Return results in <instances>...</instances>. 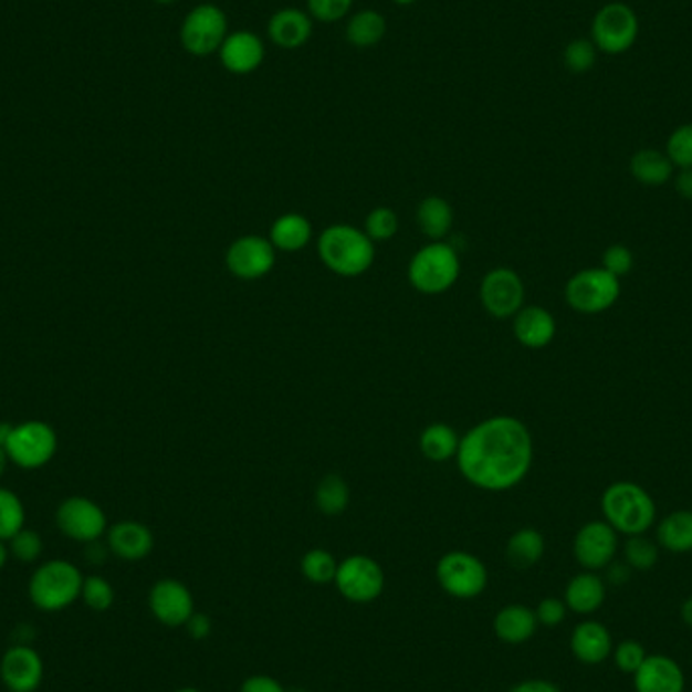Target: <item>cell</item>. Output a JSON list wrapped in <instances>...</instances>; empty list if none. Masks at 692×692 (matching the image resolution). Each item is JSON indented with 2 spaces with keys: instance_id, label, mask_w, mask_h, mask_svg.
Returning <instances> with one entry per match:
<instances>
[{
  "instance_id": "1",
  "label": "cell",
  "mask_w": 692,
  "mask_h": 692,
  "mask_svg": "<svg viewBox=\"0 0 692 692\" xmlns=\"http://www.w3.org/2000/svg\"><path fill=\"white\" fill-rule=\"evenodd\" d=\"M455 462L460 474L476 489H514L533 465L531 431L513 416L484 419L460 438Z\"/></svg>"
},
{
  "instance_id": "2",
  "label": "cell",
  "mask_w": 692,
  "mask_h": 692,
  "mask_svg": "<svg viewBox=\"0 0 692 692\" xmlns=\"http://www.w3.org/2000/svg\"><path fill=\"white\" fill-rule=\"evenodd\" d=\"M321 262L333 274L357 277L367 274L375 263V241L363 229L336 223L324 229L316 241Z\"/></svg>"
},
{
  "instance_id": "3",
  "label": "cell",
  "mask_w": 692,
  "mask_h": 692,
  "mask_svg": "<svg viewBox=\"0 0 692 692\" xmlns=\"http://www.w3.org/2000/svg\"><path fill=\"white\" fill-rule=\"evenodd\" d=\"M460 274V255L448 241H430L428 245L419 248L407 268L409 284L428 296H438L454 287Z\"/></svg>"
},
{
  "instance_id": "4",
  "label": "cell",
  "mask_w": 692,
  "mask_h": 692,
  "mask_svg": "<svg viewBox=\"0 0 692 692\" xmlns=\"http://www.w3.org/2000/svg\"><path fill=\"white\" fill-rule=\"evenodd\" d=\"M84 575L77 565L63 559H51L36 567L29 581V597L41 611H61L82 597Z\"/></svg>"
},
{
  "instance_id": "5",
  "label": "cell",
  "mask_w": 692,
  "mask_h": 692,
  "mask_svg": "<svg viewBox=\"0 0 692 692\" xmlns=\"http://www.w3.org/2000/svg\"><path fill=\"white\" fill-rule=\"evenodd\" d=\"M601 508L614 531H620L632 537L648 531L657 516V506L650 494L632 482L611 484L604 492Z\"/></svg>"
},
{
  "instance_id": "6",
  "label": "cell",
  "mask_w": 692,
  "mask_h": 692,
  "mask_svg": "<svg viewBox=\"0 0 692 692\" xmlns=\"http://www.w3.org/2000/svg\"><path fill=\"white\" fill-rule=\"evenodd\" d=\"M228 35V14L213 2L192 7L180 23V45L192 57L216 55Z\"/></svg>"
},
{
  "instance_id": "7",
  "label": "cell",
  "mask_w": 692,
  "mask_h": 692,
  "mask_svg": "<svg viewBox=\"0 0 692 692\" xmlns=\"http://www.w3.org/2000/svg\"><path fill=\"white\" fill-rule=\"evenodd\" d=\"M57 443V431L45 421L31 419L14 426L4 450L12 464L23 470H39L53 460Z\"/></svg>"
},
{
  "instance_id": "8",
  "label": "cell",
  "mask_w": 692,
  "mask_h": 692,
  "mask_svg": "<svg viewBox=\"0 0 692 692\" xmlns=\"http://www.w3.org/2000/svg\"><path fill=\"white\" fill-rule=\"evenodd\" d=\"M638 31L640 23L632 7L623 2H609L594 17L591 41L601 53L621 55L633 48Z\"/></svg>"
},
{
  "instance_id": "9",
  "label": "cell",
  "mask_w": 692,
  "mask_h": 692,
  "mask_svg": "<svg viewBox=\"0 0 692 692\" xmlns=\"http://www.w3.org/2000/svg\"><path fill=\"white\" fill-rule=\"evenodd\" d=\"M620 298V282L608 270H584L565 286V300L574 311L597 314L608 311Z\"/></svg>"
},
{
  "instance_id": "10",
  "label": "cell",
  "mask_w": 692,
  "mask_h": 692,
  "mask_svg": "<svg viewBox=\"0 0 692 692\" xmlns=\"http://www.w3.org/2000/svg\"><path fill=\"white\" fill-rule=\"evenodd\" d=\"M436 575L443 591L460 599L480 596L489 584V572L484 563L480 562L476 555L465 551H452L443 555L438 563Z\"/></svg>"
},
{
  "instance_id": "11",
  "label": "cell",
  "mask_w": 692,
  "mask_h": 692,
  "mask_svg": "<svg viewBox=\"0 0 692 692\" xmlns=\"http://www.w3.org/2000/svg\"><path fill=\"white\" fill-rule=\"evenodd\" d=\"M55 523L65 537L85 545L99 541L108 533V516L104 508L85 496H72L61 502Z\"/></svg>"
},
{
  "instance_id": "12",
  "label": "cell",
  "mask_w": 692,
  "mask_h": 692,
  "mask_svg": "<svg viewBox=\"0 0 692 692\" xmlns=\"http://www.w3.org/2000/svg\"><path fill=\"white\" fill-rule=\"evenodd\" d=\"M480 302L492 318L506 321L525 304V284L511 268H494L480 282Z\"/></svg>"
},
{
  "instance_id": "13",
  "label": "cell",
  "mask_w": 692,
  "mask_h": 692,
  "mask_svg": "<svg viewBox=\"0 0 692 692\" xmlns=\"http://www.w3.org/2000/svg\"><path fill=\"white\" fill-rule=\"evenodd\" d=\"M338 591L348 601L369 604L381 596L385 587V575L381 565L367 555H353L338 563L335 577Z\"/></svg>"
},
{
  "instance_id": "14",
  "label": "cell",
  "mask_w": 692,
  "mask_h": 692,
  "mask_svg": "<svg viewBox=\"0 0 692 692\" xmlns=\"http://www.w3.org/2000/svg\"><path fill=\"white\" fill-rule=\"evenodd\" d=\"M275 253L270 239L253 233L241 235L226 251V265L239 280L255 282L274 270Z\"/></svg>"
},
{
  "instance_id": "15",
  "label": "cell",
  "mask_w": 692,
  "mask_h": 692,
  "mask_svg": "<svg viewBox=\"0 0 692 692\" xmlns=\"http://www.w3.org/2000/svg\"><path fill=\"white\" fill-rule=\"evenodd\" d=\"M45 674L43 658L29 644H14L0 660V681L9 692H35Z\"/></svg>"
},
{
  "instance_id": "16",
  "label": "cell",
  "mask_w": 692,
  "mask_h": 692,
  "mask_svg": "<svg viewBox=\"0 0 692 692\" xmlns=\"http://www.w3.org/2000/svg\"><path fill=\"white\" fill-rule=\"evenodd\" d=\"M148 606L156 620L165 626H185L195 614L191 591L177 579H160L150 589Z\"/></svg>"
},
{
  "instance_id": "17",
  "label": "cell",
  "mask_w": 692,
  "mask_h": 692,
  "mask_svg": "<svg viewBox=\"0 0 692 692\" xmlns=\"http://www.w3.org/2000/svg\"><path fill=\"white\" fill-rule=\"evenodd\" d=\"M217 55L229 73L250 75V73L258 72L265 61V43L258 33L239 29L226 36Z\"/></svg>"
},
{
  "instance_id": "18",
  "label": "cell",
  "mask_w": 692,
  "mask_h": 692,
  "mask_svg": "<svg viewBox=\"0 0 692 692\" xmlns=\"http://www.w3.org/2000/svg\"><path fill=\"white\" fill-rule=\"evenodd\" d=\"M618 549V537L608 523H589L575 537V557L585 569H601L609 565Z\"/></svg>"
},
{
  "instance_id": "19",
  "label": "cell",
  "mask_w": 692,
  "mask_h": 692,
  "mask_svg": "<svg viewBox=\"0 0 692 692\" xmlns=\"http://www.w3.org/2000/svg\"><path fill=\"white\" fill-rule=\"evenodd\" d=\"M314 33V21L304 9L286 7L275 11L268 21V39L275 48L284 51H296L304 48Z\"/></svg>"
},
{
  "instance_id": "20",
  "label": "cell",
  "mask_w": 692,
  "mask_h": 692,
  "mask_svg": "<svg viewBox=\"0 0 692 692\" xmlns=\"http://www.w3.org/2000/svg\"><path fill=\"white\" fill-rule=\"evenodd\" d=\"M108 549L124 562H140L155 549V535L138 521H119L108 528Z\"/></svg>"
},
{
  "instance_id": "21",
  "label": "cell",
  "mask_w": 692,
  "mask_h": 692,
  "mask_svg": "<svg viewBox=\"0 0 692 692\" xmlns=\"http://www.w3.org/2000/svg\"><path fill=\"white\" fill-rule=\"evenodd\" d=\"M636 674V692H682L684 674L681 667L667 657H646Z\"/></svg>"
},
{
  "instance_id": "22",
  "label": "cell",
  "mask_w": 692,
  "mask_h": 692,
  "mask_svg": "<svg viewBox=\"0 0 692 692\" xmlns=\"http://www.w3.org/2000/svg\"><path fill=\"white\" fill-rule=\"evenodd\" d=\"M514 336L526 348H545L557 333V324L549 311L541 306H523L514 314Z\"/></svg>"
},
{
  "instance_id": "23",
  "label": "cell",
  "mask_w": 692,
  "mask_h": 692,
  "mask_svg": "<svg viewBox=\"0 0 692 692\" xmlns=\"http://www.w3.org/2000/svg\"><path fill=\"white\" fill-rule=\"evenodd\" d=\"M314 238L311 219L302 213H284L277 217L270 228V241L275 251L296 253L311 245Z\"/></svg>"
},
{
  "instance_id": "24",
  "label": "cell",
  "mask_w": 692,
  "mask_h": 692,
  "mask_svg": "<svg viewBox=\"0 0 692 692\" xmlns=\"http://www.w3.org/2000/svg\"><path fill=\"white\" fill-rule=\"evenodd\" d=\"M572 650L575 658L584 664H599L611 652V636L604 623L599 621H584L579 623L572 636Z\"/></svg>"
},
{
  "instance_id": "25",
  "label": "cell",
  "mask_w": 692,
  "mask_h": 692,
  "mask_svg": "<svg viewBox=\"0 0 692 692\" xmlns=\"http://www.w3.org/2000/svg\"><path fill=\"white\" fill-rule=\"evenodd\" d=\"M387 35V19L375 9H363L348 17L346 41L357 49H373Z\"/></svg>"
},
{
  "instance_id": "26",
  "label": "cell",
  "mask_w": 692,
  "mask_h": 692,
  "mask_svg": "<svg viewBox=\"0 0 692 692\" xmlns=\"http://www.w3.org/2000/svg\"><path fill=\"white\" fill-rule=\"evenodd\" d=\"M537 614L525 606H508L501 609L494 630L506 644H523L533 633L537 632Z\"/></svg>"
},
{
  "instance_id": "27",
  "label": "cell",
  "mask_w": 692,
  "mask_h": 692,
  "mask_svg": "<svg viewBox=\"0 0 692 692\" xmlns=\"http://www.w3.org/2000/svg\"><path fill=\"white\" fill-rule=\"evenodd\" d=\"M418 226L430 241H445L454 226V209L443 197L430 195L418 207Z\"/></svg>"
},
{
  "instance_id": "28",
  "label": "cell",
  "mask_w": 692,
  "mask_h": 692,
  "mask_svg": "<svg viewBox=\"0 0 692 692\" xmlns=\"http://www.w3.org/2000/svg\"><path fill=\"white\" fill-rule=\"evenodd\" d=\"M458 448H460L458 431L452 426L442 423V421L430 423L419 436L421 455L430 462H436V464H442V462L455 458Z\"/></svg>"
},
{
  "instance_id": "29",
  "label": "cell",
  "mask_w": 692,
  "mask_h": 692,
  "mask_svg": "<svg viewBox=\"0 0 692 692\" xmlns=\"http://www.w3.org/2000/svg\"><path fill=\"white\" fill-rule=\"evenodd\" d=\"M604 599H606V587L597 575H577L565 589V604L577 614L596 611L604 604Z\"/></svg>"
},
{
  "instance_id": "30",
  "label": "cell",
  "mask_w": 692,
  "mask_h": 692,
  "mask_svg": "<svg viewBox=\"0 0 692 692\" xmlns=\"http://www.w3.org/2000/svg\"><path fill=\"white\" fill-rule=\"evenodd\" d=\"M630 170L633 179L646 187H660L669 182L674 165L670 162L669 156L658 153L654 148H644L632 156Z\"/></svg>"
},
{
  "instance_id": "31",
  "label": "cell",
  "mask_w": 692,
  "mask_h": 692,
  "mask_svg": "<svg viewBox=\"0 0 692 692\" xmlns=\"http://www.w3.org/2000/svg\"><path fill=\"white\" fill-rule=\"evenodd\" d=\"M658 541L664 549L672 553H689L692 551V513L679 511L672 513L658 526Z\"/></svg>"
},
{
  "instance_id": "32",
  "label": "cell",
  "mask_w": 692,
  "mask_h": 692,
  "mask_svg": "<svg viewBox=\"0 0 692 692\" xmlns=\"http://www.w3.org/2000/svg\"><path fill=\"white\" fill-rule=\"evenodd\" d=\"M543 553H545V538L535 528L516 531L506 545V557L518 569L535 565L543 557Z\"/></svg>"
},
{
  "instance_id": "33",
  "label": "cell",
  "mask_w": 692,
  "mask_h": 692,
  "mask_svg": "<svg viewBox=\"0 0 692 692\" xmlns=\"http://www.w3.org/2000/svg\"><path fill=\"white\" fill-rule=\"evenodd\" d=\"M314 501L318 511L326 516H338L345 513L350 502V490L345 478L338 474H326L316 486Z\"/></svg>"
},
{
  "instance_id": "34",
  "label": "cell",
  "mask_w": 692,
  "mask_h": 692,
  "mask_svg": "<svg viewBox=\"0 0 692 692\" xmlns=\"http://www.w3.org/2000/svg\"><path fill=\"white\" fill-rule=\"evenodd\" d=\"M23 501L12 490L0 486V541H11L21 528H24Z\"/></svg>"
},
{
  "instance_id": "35",
  "label": "cell",
  "mask_w": 692,
  "mask_h": 692,
  "mask_svg": "<svg viewBox=\"0 0 692 692\" xmlns=\"http://www.w3.org/2000/svg\"><path fill=\"white\" fill-rule=\"evenodd\" d=\"M338 563L335 557L324 549H312L302 559V574L312 584H331L335 581Z\"/></svg>"
},
{
  "instance_id": "36",
  "label": "cell",
  "mask_w": 692,
  "mask_h": 692,
  "mask_svg": "<svg viewBox=\"0 0 692 692\" xmlns=\"http://www.w3.org/2000/svg\"><path fill=\"white\" fill-rule=\"evenodd\" d=\"M370 241H389L397 235L399 231V217L391 207H375L365 219V229H363Z\"/></svg>"
},
{
  "instance_id": "37",
  "label": "cell",
  "mask_w": 692,
  "mask_h": 692,
  "mask_svg": "<svg viewBox=\"0 0 692 692\" xmlns=\"http://www.w3.org/2000/svg\"><path fill=\"white\" fill-rule=\"evenodd\" d=\"M82 599L85 606L94 611H108L114 606L116 591L106 577L90 575L85 577L84 585H82Z\"/></svg>"
},
{
  "instance_id": "38",
  "label": "cell",
  "mask_w": 692,
  "mask_h": 692,
  "mask_svg": "<svg viewBox=\"0 0 692 692\" xmlns=\"http://www.w3.org/2000/svg\"><path fill=\"white\" fill-rule=\"evenodd\" d=\"M565 67L574 73L591 72L596 67L597 48L594 41L587 39H575L565 51H563Z\"/></svg>"
},
{
  "instance_id": "39",
  "label": "cell",
  "mask_w": 692,
  "mask_h": 692,
  "mask_svg": "<svg viewBox=\"0 0 692 692\" xmlns=\"http://www.w3.org/2000/svg\"><path fill=\"white\" fill-rule=\"evenodd\" d=\"M9 553L17 562L35 563L43 555V538L33 528H21L11 541H7Z\"/></svg>"
},
{
  "instance_id": "40",
  "label": "cell",
  "mask_w": 692,
  "mask_h": 692,
  "mask_svg": "<svg viewBox=\"0 0 692 692\" xmlns=\"http://www.w3.org/2000/svg\"><path fill=\"white\" fill-rule=\"evenodd\" d=\"M355 0H306V11L312 21L318 23H338L353 11Z\"/></svg>"
},
{
  "instance_id": "41",
  "label": "cell",
  "mask_w": 692,
  "mask_h": 692,
  "mask_svg": "<svg viewBox=\"0 0 692 692\" xmlns=\"http://www.w3.org/2000/svg\"><path fill=\"white\" fill-rule=\"evenodd\" d=\"M667 156L674 167L692 168V124H684L670 134Z\"/></svg>"
},
{
  "instance_id": "42",
  "label": "cell",
  "mask_w": 692,
  "mask_h": 692,
  "mask_svg": "<svg viewBox=\"0 0 692 692\" xmlns=\"http://www.w3.org/2000/svg\"><path fill=\"white\" fill-rule=\"evenodd\" d=\"M626 559H628L630 567H633V569L648 572L658 563V547L652 541L640 537V535H633L626 543Z\"/></svg>"
},
{
  "instance_id": "43",
  "label": "cell",
  "mask_w": 692,
  "mask_h": 692,
  "mask_svg": "<svg viewBox=\"0 0 692 692\" xmlns=\"http://www.w3.org/2000/svg\"><path fill=\"white\" fill-rule=\"evenodd\" d=\"M646 660L644 646L640 642H633V640H626L616 648V664L620 667L623 672H636V670L642 667V662Z\"/></svg>"
},
{
  "instance_id": "44",
  "label": "cell",
  "mask_w": 692,
  "mask_h": 692,
  "mask_svg": "<svg viewBox=\"0 0 692 692\" xmlns=\"http://www.w3.org/2000/svg\"><path fill=\"white\" fill-rule=\"evenodd\" d=\"M632 251L626 245H611L604 253V270H608L609 274L620 277L632 270Z\"/></svg>"
},
{
  "instance_id": "45",
  "label": "cell",
  "mask_w": 692,
  "mask_h": 692,
  "mask_svg": "<svg viewBox=\"0 0 692 692\" xmlns=\"http://www.w3.org/2000/svg\"><path fill=\"white\" fill-rule=\"evenodd\" d=\"M565 604H563L562 599H555V597H547V599H543L541 604H538L537 611V620L541 623H545V626H557V623H562L565 620Z\"/></svg>"
},
{
  "instance_id": "46",
  "label": "cell",
  "mask_w": 692,
  "mask_h": 692,
  "mask_svg": "<svg viewBox=\"0 0 692 692\" xmlns=\"http://www.w3.org/2000/svg\"><path fill=\"white\" fill-rule=\"evenodd\" d=\"M241 692H286L272 677H251L241 684Z\"/></svg>"
},
{
  "instance_id": "47",
  "label": "cell",
  "mask_w": 692,
  "mask_h": 692,
  "mask_svg": "<svg viewBox=\"0 0 692 692\" xmlns=\"http://www.w3.org/2000/svg\"><path fill=\"white\" fill-rule=\"evenodd\" d=\"M187 630H189L192 638L203 640L211 632V620L205 614H192L189 621H187Z\"/></svg>"
},
{
  "instance_id": "48",
  "label": "cell",
  "mask_w": 692,
  "mask_h": 692,
  "mask_svg": "<svg viewBox=\"0 0 692 692\" xmlns=\"http://www.w3.org/2000/svg\"><path fill=\"white\" fill-rule=\"evenodd\" d=\"M511 692H562L553 682L547 681H525L516 684Z\"/></svg>"
},
{
  "instance_id": "49",
  "label": "cell",
  "mask_w": 692,
  "mask_h": 692,
  "mask_svg": "<svg viewBox=\"0 0 692 692\" xmlns=\"http://www.w3.org/2000/svg\"><path fill=\"white\" fill-rule=\"evenodd\" d=\"M677 191L682 199L692 201V168H682V172L677 179Z\"/></svg>"
},
{
  "instance_id": "50",
  "label": "cell",
  "mask_w": 692,
  "mask_h": 692,
  "mask_svg": "<svg viewBox=\"0 0 692 692\" xmlns=\"http://www.w3.org/2000/svg\"><path fill=\"white\" fill-rule=\"evenodd\" d=\"M108 547H104L99 541H92V543H87L85 557H87V562L99 565V563H104V559H106V553H108Z\"/></svg>"
},
{
  "instance_id": "51",
  "label": "cell",
  "mask_w": 692,
  "mask_h": 692,
  "mask_svg": "<svg viewBox=\"0 0 692 692\" xmlns=\"http://www.w3.org/2000/svg\"><path fill=\"white\" fill-rule=\"evenodd\" d=\"M609 579L616 584H623L628 579V569L623 565H614V569L609 572Z\"/></svg>"
},
{
  "instance_id": "52",
  "label": "cell",
  "mask_w": 692,
  "mask_h": 692,
  "mask_svg": "<svg viewBox=\"0 0 692 692\" xmlns=\"http://www.w3.org/2000/svg\"><path fill=\"white\" fill-rule=\"evenodd\" d=\"M12 430H14V423L9 421H0V448H4L9 438H11Z\"/></svg>"
},
{
  "instance_id": "53",
  "label": "cell",
  "mask_w": 692,
  "mask_h": 692,
  "mask_svg": "<svg viewBox=\"0 0 692 692\" xmlns=\"http://www.w3.org/2000/svg\"><path fill=\"white\" fill-rule=\"evenodd\" d=\"M682 620L686 621L692 628V597H689L682 606Z\"/></svg>"
},
{
  "instance_id": "54",
  "label": "cell",
  "mask_w": 692,
  "mask_h": 692,
  "mask_svg": "<svg viewBox=\"0 0 692 692\" xmlns=\"http://www.w3.org/2000/svg\"><path fill=\"white\" fill-rule=\"evenodd\" d=\"M9 555H11V553H9L7 543H4V541H0V572H2V567L7 565V562H9Z\"/></svg>"
},
{
  "instance_id": "55",
  "label": "cell",
  "mask_w": 692,
  "mask_h": 692,
  "mask_svg": "<svg viewBox=\"0 0 692 692\" xmlns=\"http://www.w3.org/2000/svg\"><path fill=\"white\" fill-rule=\"evenodd\" d=\"M9 455H7V450L4 448H0V478L4 474V470H7V465H9Z\"/></svg>"
},
{
  "instance_id": "56",
  "label": "cell",
  "mask_w": 692,
  "mask_h": 692,
  "mask_svg": "<svg viewBox=\"0 0 692 692\" xmlns=\"http://www.w3.org/2000/svg\"><path fill=\"white\" fill-rule=\"evenodd\" d=\"M394 4L397 7H409V4H413V2H418V0H391Z\"/></svg>"
},
{
  "instance_id": "57",
  "label": "cell",
  "mask_w": 692,
  "mask_h": 692,
  "mask_svg": "<svg viewBox=\"0 0 692 692\" xmlns=\"http://www.w3.org/2000/svg\"><path fill=\"white\" fill-rule=\"evenodd\" d=\"M156 4H175V2H179V0H155Z\"/></svg>"
},
{
  "instance_id": "58",
  "label": "cell",
  "mask_w": 692,
  "mask_h": 692,
  "mask_svg": "<svg viewBox=\"0 0 692 692\" xmlns=\"http://www.w3.org/2000/svg\"><path fill=\"white\" fill-rule=\"evenodd\" d=\"M177 692H201V691H197V689H180V691Z\"/></svg>"
},
{
  "instance_id": "59",
  "label": "cell",
  "mask_w": 692,
  "mask_h": 692,
  "mask_svg": "<svg viewBox=\"0 0 692 692\" xmlns=\"http://www.w3.org/2000/svg\"><path fill=\"white\" fill-rule=\"evenodd\" d=\"M294 692H306V691H294Z\"/></svg>"
}]
</instances>
